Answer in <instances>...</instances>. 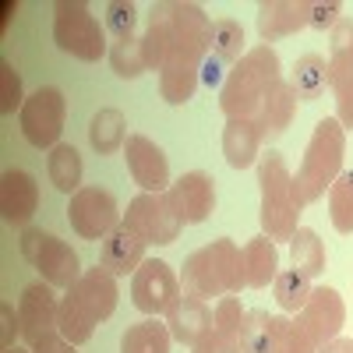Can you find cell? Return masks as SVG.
<instances>
[{"label": "cell", "instance_id": "1f68e13d", "mask_svg": "<svg viewBox=\"0 0 353 353\" xmlns=\"http://www.w3.org/2000/svg\"><path fill=\"white\" fill-rule=\"evenodd\" d=\"M209 53L216 57V61H223L226 68L230 64H241V57H244V28H241V21H233V18L212 21Z\"/></svg>", "mask_w": 353, "mask_h": 353}, {"label": "cell", "instance_id": "f6af8a7d", "mask_svg": "<svg viewBox=\"0 0 353 353\" xmlns=\"http://www.w3.org/2000/svg\"><path fill=\"white\" fill-rule=\"evenodd\" d=\"M32 353H74V343H68L61 332H53V336H43L32 346Z\"/></svg>", "mask_w": 353, "mask_h": 353}, {"label": "cell", "instance_id": "836d02e7", "mask_svg": "<svg viewBox=\"0 0 353 353\" xmlns=\"http://www.w3.org/2000/svg\"><path fill=\"white\" fill-rule=\"evenodd\" d=\"M329 216L339 233H353V170L339 173L329 188Z\"/></svg>", "mask_w": 353, "mask_h": 353}, {"label": "cell", "instance_id": "2e32d148", "mask_svg": "<svg viewBox=\"0 0 353 353\" xmlns=\"http://www.w3.org/2000/svg\"><path fill=\"white\" fill-rule=\"evenodd\" d=\"M39 209V184L28 170H8L0 176V212L11 226H25Z\"/></svg>", "mask_w": 353, "mask_h": 353}, {"label": "cell", "instance_id": "4fadbf2b", "mask_svg": "<svg viewBox=\"0 0 353 353\" xmlns=\"http://www.w3.org/2000/svg\"><path fill=\"white\" fill-rule=\"evenodd\" d=\"M124 159H128V170L134 176V184L149 194H163L170 191V163L163 156V149L145 138V134H131L124 141Z\"/></svg>", "mask_w": 353, "mask_h": 353}, {"label": "cell", "instance_id": "4dcf8cb0", "mask_svg": "<svg viewBox=\"0 0 353 353\" xmlns=\"http://www.w3.org/2000/svg\"><path fill=\"white\" fill-rule=\"evenodd\" d=\"M96 325H99V321H96L92 314H88V311L71 297V293H64V297H61V314H57V332H61L68 343L81 346V343L92 339Z\"/></svg>", "mask_w": 353, "mask_h": 353}, {"label": "cell", "instance_id": "277c9868", "mask_svg": "<svg viewBox=\"0 0 353 353\" xmlns=\"http://www.w3.org/2000/svg\"><path fill=\"white\" fill-rule=\"evenodd\" d=\"M258 184H261V230L269 241H290L301 226L304 205L293 194V173L279 152L258 156Z\"/></svg>", "mask_w": 353, "mask_h": 353}, {"label": "cell", "instance_id": "d590c367", "mask_svg": "<svg viewBox=\"0 0 353 353\" xmlns=\"http://www.w3.org/2000/svg\"><path fill=\"white\" fill-rule=\"evenodd\" d=\"M134 25H138V8L131 4V0H110V4L103 8V28L117 39H134Z\"/></svg>", "mask_w": 353, "mask_h": 353}, {"label": "cell", "instance_id": "d6a6232c", "mask_svg": "<svg viewBox=\"0 0 353 353\" xmlns=\"http://www.w3.org/2000/svg\"><path fill=\"white\" fill-rule=\"evenodd\" d=\"M272 290H276V304H279L283 311H293V314H297V311L307 304V297H311V290H314V286H311V279H307L304 272L286 269V272L276 276Z\"/></svg>", "mask_w": 353, "mask_h": 353}, {"label": "cell", "instance_id": "4316f807", "mask_svg": "<svg viewBox=\"0 0 353 353\" xmlns=\"http://www.w3.org/2000/svg\"><path fill=\"white\" fill-rule=\"evenodd\" d=\"M353 81V18H343L332 28V43H329V85L339 88Z\"/></svg>", "mask_w": 353, "mask_h": 353}, {"label": "cell", "instance_id": "7a4b0ae2", "mask_svg": "<svg viewBox=\"0 0 353 353\" xmlns=\"http://www.w3.org/2000/svg\"><path fill=\"white\" fill-rule=\"evenodd\" d=\"M343 152H346V131L336 117L314 124V134L304 149L301 170L293 176V194L301 205H311L318 198H325V191L336 184V176L343 173Z\"/></svg>", "mask_w": 353, "mask_h": 353}, {"label": "cell", "instance_id": "9c48e42d", "mask_svg": "<svg viewBox=\"0 0 353 353\" xmlns=\"http://www.w3.org/2000/svg\"><path fill=\"white\" fill-rule=\"evenodd\" d=\"M131 301L141 314L159 318L181 301V279L163 258H145L141 269L131 276Z\"/></svg>", "mask_w": 353, "mask_h": 353}, {"label": "cell", "instance_id": "f1b7e54d", "mask_svg": "<svg viewBox=\"0 0 353 353\" xmlns=\"http://www.w3.org/2000/svg\"><path fill=\"white\" fill-rule=\"evenodd\" d=\"M290 258H293V269L304 272L307 279L321 276L325 272V244H321V237L314 230H297L290 237Z\"/></svg>", "mask_w": 353, "mask_h": 353}, {"label": "cell", "instance_id": "3957f363", "mask_svg": "<svg viewBox=\"0 0 353 353\" xmlns=\"http://www.w3.org/2000/svg\"><path fill=\"white\" fill-rule=\"evenodd\" d=\"M244 283V254L233 241H212L184 258V293L209 301V297H233Z\"/></svg>", "mask_w": 353, "mask_h": 353}, {"label": "cell", "instance_id": "7c38bea8", "mask_svg": "<svg viewBox=\"0 0 353 353\" xmlns=\"http://www.w3.org/2000/svg\"><path fill=\"white\" fill-rule=\"evenodd\" d=\"M57 314H61V297L53 293L50 283H32L21 290L18 321H21V339L28 346H36L43 336L57 332Z\"/></svg>", "mask_w": 353, "mask_h": 353}, {"label": "cell", "instance_id": "7bdbcfd3", "mask_svg": "<svg viewBox=\"0 0 353 353\" xmlns=\"http://www.w3.org/2000/svg\"><path fill=\"white\" fill-rule=\"evenodd\" d=\"M336 121L343 124V131H353V81L336 88Z\"/></svg>", "mask_w": 353, "mask_h": 353}, {"label": "cell", "instance_id": "83f0119b", "mask_svg": "<svg viewBox=\"0 0 353 353\" xmlns=\"http://www.w3.org/2000/svg\"><path fill=\"white\" fill-rule=\"evenodd\" d=\"M46 173L57 191H64V194L81 191V152L74 145H57L46 156Z\"/></svg>", "mask_w": 353, "mask_h": 353}, {"label": "cell", "instance_id": "5bb4252c", "mask_svg": "<svg viewBox=\"0 0 353 353\" xmlns=\"http://www.w3.org/2000/svg\"><path fill=\"white\" fill-rule=\"evenodd\" d=\"M166 194H170L173 209L181 212L184 223H205L216 209V184H212V176L201 173V170L184 173L181 181H173Z\"/></svg>", "mask_w": 353, "mask_h": 353}, {"label": "cell", "instance_id": "ee69618b", "mask_svg": "<svg viewBox=\"0 0 353 353\" xmlns=\"http://www.w3.org/2000/svg\"><path fill=\"white\" fill-rule=\"evenodd\" d=\"M223 71H226V64H223V61H216V57L209 53V57L201 61V85H209V88L223 85Z\"/></svg>", "mask_w": 353, "mask_h": 353}, {"label": "cell", "instance_id": "d4e9b609", "mask_svg": "<svg viewBox=\"0 0 353 353\" xmlns=\"http://www.w3.org/2000/svg\"><path fill=\"white\" fill-rule=\"evenodd\" d=\"M128 124H124V113L121 110H99L92 117V124H88V141H92V149L99 156H113L117 149H124L128 141Z\"/></svg>", "mask_w": 353, "mask_h": 353}, {"label": "cell", "instance_id": "74e56055", "mask_svg": "<svg viewBox=\"0 0 353 353\" xmlns=\"http://www.w3.org/2000/svg\"><path fill=\"white\" fill-rule=\"evenodd\" d=\"M110 68L121 74V78H138L145 74V57H141V39H124V43H113L110 46Z\"/></svg>", "mask_w": 353, "mask_h": 353}, {"label": "cell", "instance_id": "8fae6325", "mask_svg": "<svg viewBox=\"0 0 353 353\" xmlns=\"http://www.w3.org/2000/svg\"><path fill=\"white\" fill-rule=\"evenodd\" d=\"M301 325V332L314 343V350H321L325 343H332L343 329V321H346V304L339 297V290L332 286H314L311 290V297L307 304L297 311V318H293Z\"/></svg>", "mask_w": 353, "mask_h": 353}, {"label": "cell", "instance_id": "9a60e30c", "mask_svg": "<svg viewBox=\"0 0 353 353\" xmlns=\"http://www.w3.org/2000/svg\"><path fill=\"white\" fill-rule=\"evenodd\" d=\"M166 329H170L173 343L198 346L205 336L216 329L209 301L194 297V293H181V301H176V304L170 307V314H166Z\"/></svg>", "mask_w": 353, "mask_h": 353}, {"label": "cell", "instance_id": "ffe728a7", "mask_svg": "<svg viewBox=\"0 0 353 353\" xmlns=\"http://www.w3.org/2000/svg\"><path fill=\"white\" fill-rule=\"evenodd\" d=\"M170 50H173V14H170V4H156L149 11V25H145V36H141L145 68L163 71L170 61Z\"/></svg>", "mask_w": 353, "mask_h": 353}, {"label": "cell", "instance_id": "8d00e7d4", "mask_svg": "<svg viewBox=\"0 0 353 353\" xmlns=\"http://www.w3.org/2000/svg\"><path fill=\"white\" fill-rule=\"evenodd\" d=\"M212 321H216V332H223L230 339H241L248 321H251V311L241 304V297H223L212 311Z\"/></svg>", "mask_w": 353, "mask_h": 353}, {"label": "cell", "instance_id": "c3c4849f", "mask_svg": "<svg viewBox=\"0 0 353 353\" xmlns=\"http://www.w3.org/2000/svg\"><path fill=\"white\" fill-rule=\"evenodd\" d=\"M4 353H21V350H4Z\"/></svg>", "mask_w": 353, "mask_h": 353}, {"label": "cell", "instance_id": "7dc6e473", "mask_svg": "<svg viewBox=\"0 0 353 353\" xmlns=\"http://www.w3.org/2000/svg\"><path fill=\"white\" fill-rule=\"evenodd\" d=\"M318 353H353V339H343V336H336L332 343H325Z\"/></svg>", "mask_w": 353, "mask_h": 353}, {"label": "cell", "instance_id": "8992f818", "mask_svg": "<svg viewBox=\"0 0 353 353\" xmlns=\"http://www.w3.org/2000/svg\"><path fill=\"white\" fill-rule=\"evenodd\" d=\"M21 254L36 265L39 276H43V283H50V286L71 290V286L81 279V261H78L74 248L64 244L61 237H53V233L25 230V233H21Z\"/></svg>", "mask_w": 353, "mask_h": 353}, {"label": "cell", "instance_id": "ab89813d", "mask_svg": "<svg viewBox=\"0 0 353 353\" xmlns=\"http://www.w3.org/2000/svg\"><path fill=\"white\" fill-rule=\"evenodd\" d=\"M25 99H21V78L14 74V68L4 61L0 64V113H21Z\"/></svg>", "mask_w": 353, "mask_h": 353}, {"label": "cell", "instance_id": "e0dca14e", "mask_svg": "<svg viewBox=\"0 0 353 353\" xmlns=\"http://www.w3.org/2000/svg\"><path fill=\"white\" fill-rule=\"evenodd\" d=\"M145 237H138V233L121 223L113 233H106L103 237V248H99V265L106 272L113 276H134L141 269V261H145Z\"/></svg>", "mask_w": 353, "mask_h": 353}, {"label": "cell", "instance_id": "d6986e66", "mask_svg": "<svg viewBox=\"0 0 353 353\" xmlns=\"http://www.w3.org/2000/svg\"><path fill=\"white\" fill-rule=\"evenodd\" d=\"M307 28V4L304 0H265L258 8V36L265 43L293 36Z\"/></svg>", "mask_w": 353, "mask_h": 353}, {"label": "cell", "instance_id": "60d3db41", "mask_svg": "<svg viewBox=\"0 0 353 353\" xmlns=\"http://www.w3.org/2000/svg\"><path fill=\"white\" fill-rule=\"evenodd\" d=\"M343 21V4L339 0H318V4H307V25L318 28V32H332V28Z\"/></svg>", "mask_w": 353, "mask_h": 353}, {"label": "cell", "instance_id": "f35d334b", "mask_svg": "<svg viewBox=\"0 0 353 353\" xmlns=\"http://www.w3.org/2000/svg\"><path fill=\"white\" fill-rule=\"evenodd\" d=\"M241 346H244V353H269V346H272V314L251 311V321H248V329L241 336Z\"/></svg>", "mask_w": 353, "mask_h": 353}, {"label": "cell", "instance_id": "ba28073f", "mask_svg": "<svg viewBox=\"0 0 353 353\" xmlns=\"http://www.w3.org/2000/svg\"><path fill=\"white\" fill-rule=\"evenodd\" d=\"M124 223L138 233V237H145V244H173L176 237H181L184 230V219L181 212L173 209L170 194H149L141 191L131 205H128V216Z\"/></svg>", "mask_w": 353, "mask_h": 353}, {"label": "cell", "instance_id": "b9f144b4", "mask_svg": "<svg viewBox=\"0 0 353 353\" xmlns=\"http://www.w3.org/2000/svg\"><path fill=\"white\" fill-rule=\"evenodd\" d=\"M191 353H244V346H241V339H230L212 329L198 346H191Z\"/></svg>", "mask_w": 353, "mask_h": 353}, {"label": "cell", "instance_id": "cb8c5ba5", "mask_svg": "<svg viewBox=\"0 0 353 353\" xmlns=\"http://www.w3.org/2000/svg\"><path fill=\"white\" fill-rule=\"evenodd\" d=\"M325 85H329V61L325 57H318V53L297 57V64H293V71H290L293 96L304 99V103H314L321 92H325Z\"/></svg>", "mask_w": 353, "mask_h": 353}, {"label": "cell", "instance_id": "484cf974", "mask_svg": "<svg viewBox=\"0 0 353 353\" xmlns=\"http://www.w3.org/2000/svg\"><path fill=\"white\" fill-rule=\"evenodd\" d=\"M170 329L166 321H156V318H141L134 325H128L124 339H121V353H170Z\"/></svg>", "mask_w": 353, "mask_h": 353}, {"label": "cell", "instance_id": "52a82bcc", "mask_svg": "<svg viewBox=\"0 0 353 353\" xmlns=\"http://www.w3.org/2000/svg\"><path fill=\"white\" fill-rule=\"evenodd\" d=\"M64 117H68V99L61 88H39L25 99L21 113H18V124L28 145L36 149H57L64 134Z\"/></svg>", "mask_w": 353, "mask_h": 353}, {"label": "cell", "instance_id": "44dd1931", "mask_svg": "<svg viewBox=\"0 0 353 353\" xmlns=\"http://www.w3.org/2000/svg\"><path fill=\"white\" fill-rule=\"evenodd\" d=\"M293 113H297V96H293L290 81L279 78V81L269 88V96H265L261 110H258V131H261V141H265V138H269V141L279 138V134L290 128Z\"/></svg>", "mask_w": 353, "mask_h": 353}, {"label": "cell", "instance_id": "e575fe53", "mask_svg": "<svg viewBox=\"0 0 353 353\" xmlns=\"http://www.w3.org/2000/svg\"><path fill=\"white\" fill-rule=\"evenodd\" d=\"M269 353H318V350H314V343L301 332L297 321L272 314V346H269Z\"/></svg>", "mask_w": 353, "mask_h": 353}, {"label": "cell", "instance_id": "30bf717a", "mask_svg": "<svg viewBox=\"0 0 353 353\" xmlns=\"http://www.w3.org/2000/svg\"><path fill=\"white\" fill-rule=\"evenodd\" d=\"M68 223L78 237L85 241H103L106 233H113L121 226V209H117V198L103 188H81L71 194L68 205Z\"/></svg>", "mask_w": 353, "mask_h": 353}, {"label": "cell", "instance_id": "bcb514c9", "mask_svg": "<svg viewBox=\"0 0 353 353\" xmlns=\"http://www.w3.org/2000/svg\"><path fill=\"white\" fill-rule=\"evenodd\" d=\"M0 318H4V350H11V343H14V336L21 332V321H18V314L4 304L0 307Z\"/></svg>", "mask_w": 353, "mask_h": 353}, {"label": "cell", "instance_id": "ac0fdd59", "mask_svg": "<svg viewBox=\"0 0 353 353\" xmlns=\"http://www.w3.org/2000/svg\"><path fill=\"white\" fill-rule=\"evenodd\" d=\"M71 297L92 314L96 321H106L113 311H117V297H121V293H117V276L113 272H106L103 265H96V269H85L81 272V279L68 290Z\"/></svg>", "mask_w": 353, "mask_h": 353}, {"label": "cell", "instance_id": "603a6c76", "mask_svg": "<svg viewBox=\"0 0 353 353\" xmlns=\"http://www.w3.org/2000/svg\"><path fill=\"white\" fill-rule=\"evenodd\" d=\"M241 254H244V283H248V286L261 290V286L276 283V276H279V251H276V241H269V237L261 233V237H254V241H248V244L241 248Z\"/></svg>", "mask_w": 353, "mask_h": 353}, {"label": "cell", "instance_id": "5b68a950", "mask_svg": "<svg viewBox=\"0 0 353 353\" xmlns=\"http://www.w3.org/2000/svg\"><path fill=\"white\" fill-rule=\"evenodd\" d=\"M53 11H57L53 14V43L85 64H96L106 53V28L96 21L88 4H81V0H61Z\"/></svg>", "mask_w": 353, "mask_h": 353}, {"label": "cell", "instance_id": "7402d4cb", "mask_svg": "<svg viewBox=\"0 0 353 353\" xmlns=\"http://www.w3.org/2000/svg\"><path fill=\"white\" fill-rule=\"evenodd\" d=\"M261 149V131L258 121H226L223 128V156L233 170H248L258 163Z\"/></svg>", "mask_w": 353, "mask_h": 353}, {"label": "cell", "instance_id": "f546056e", "mask_svg": "<svg viewBox=\"0 0 353 353\" xmlns=\"http://www.w3.org/2000/svg\"><path fill=\"white\" fill-rule=\"evenodd\" d=\"M201 85V68H191V64H166L159 71V96L170 103V106H181L194 96V88Z\"/></svg>", "mask_w": 353, "mask_h": 353}, {"label": "cell", "instance_id": "6da1fadb", "mask_svg": "<svg viewBox=\"0 0 353 353\" xmlns=\"http://www.w3.org/2000/svg\"><path fill=\"white\" fill-rule=\"evenodd\" d=\"M276 81H279V53L269 43L248 50L219 88V110L226 113V121H258V110Z\"/></svg>", "mask_w": 353, "mask_h": 353}]
</instances>
